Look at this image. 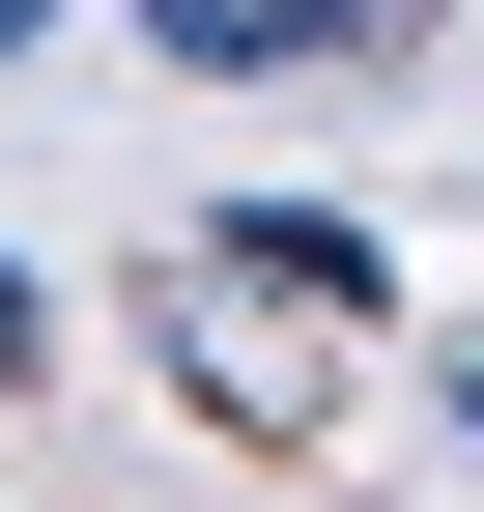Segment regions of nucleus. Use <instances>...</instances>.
I'll return each mask as SVG.
<instances>
[{"label": "nucleus", "mask_w": 484, "mask_h": 512, "mask_svg": "<svg viewBox=\"0 0 484 512\" xmlns=\"http://www.w3.org/2000/svg\"><path fill=\"white\" fill-rule=\"evenodd\" d=\"M143 342H171V399H200L228 456H314V427H342V370H371V228H314V200H228V228H171Z\"/></svg>", "instance_id": "nucleus-1"}, {"label": "nucleus", "mask_w": 484, "mask_h": 512, "mask_svg": "<svg viewBox=\"0 0 484 512\" xmlns=\"http://www.w3.org/2000/svg\"><path fill=\"white\" fill-rule=\"evenodd\" d=\"M428 0H143V57H200V86H285V57H399Z\"/></svg>", "instance_id": "nucleus-2"}, {"label": "nucleus", "mask_w": 484, "mask_h": 512, "mask_svg": "<svg viewBox=\"0 0 484 512\" xmlns=\"http://www.w3.org/2000/svg\"><path fill=\"white\" fill-rule=\"evenodd\" d=\"M0 370H57V285H29V256H0Z\"/></svg>", "instance_id": "nucleus-3"}, {"label": "nucleus", "mask_w": 484, "mask_h": 512, "mask_svg": "<svg viewBox=\"0 0 484 512\" xmlns=\"http://www.w3.org/2000/svg\"><path fill=\"white\" fill-rule=\"evenodd\" d=\"M29 29H57V0H0V57H29Z\"/></svg>", "instance_id": "nucleus-4"}, {"label": "nucleus", "mask_w": 484, "mask_h": 512, "mask_svg": "<svg viewBox=\"0 0 484 512\" xmlns=\"http://www.w3.org/2000/svg\"><path fill=\"white\" fill-rule=\"evenodd\" d=\"M456 456H484V370H456Z\"/></svg>", "instance_id": "nucleus-5"}]
</instances>
